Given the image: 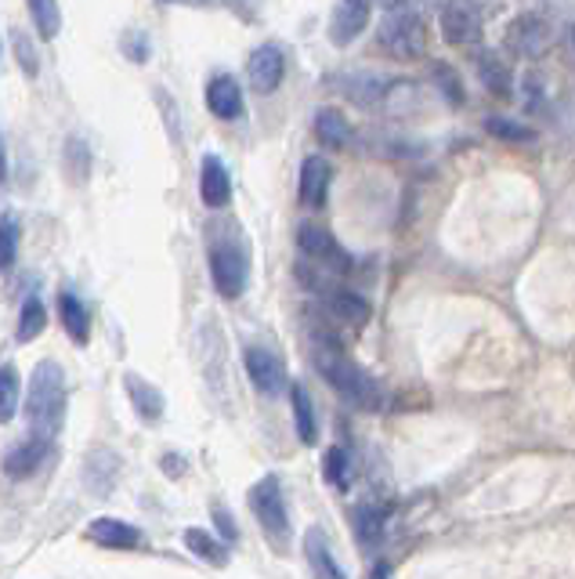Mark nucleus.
<instances>
[{"instance_id":"f257e3e1","label":"nucleus","mask_w":575,"mask_h":579,"mask_svg":"<svg viewBox=\"0 0 575 579\" xmlns=\"http://www.w3.org/2000/svg\"><path fill=\"white\" fill-rule=\"evenodd\" d=\"M311 362L322 373V380L330 385L341 399H348L355 410L362 413H376L384 410V388L362 370L355 359H348L344 345L333 334L316 330L311 334Z\"/></svg>"},{"instance_id":"f03ea898","label":"nucleus","mask_w":575,"mask_h":579,"mask_svg":"<svg viewBox=\"0 0 575 579\" xmlns=\"http://www.w3.org/2000/svg\"><path fill=\"white\" fill-rule=\"evenodd\" d=\"M25 420L30 434L55 439L65 420V373L58 362H41L30 380V399H25Z\"/></svg>"},{"instance_id":"7ed1b4c3","label":"nucleus","mask_w":575,"mask_h":579,"mask_svg":"<svg viewBox=\"0 0 575 579\" xmlns=\"http://www.w3.org/2000/svg\"><path fill=\"white\" fill-rule=\"evenodd\" d=\"M246 275H251V254H246L243 235L235 229L214 232V240H211V280L217 286V294L225 301L243 297Z\"/></svg>"},{"instance_id":"20e7f679","label":"nucleus","mask_w":575,"mask_h":579,"mask_svg":"<svg viewBox=\"0 0 575 579\" xmlns=\"http://www.w3.org/2000/svg\"><path fill=\"white\" fill-rule=\"evenodd\" d=\"M376 41L395 59H420L427 48V22L416 8L395 4L384 15L381 30H376Z\"/></svg>"},{"instance_id":"39448f33","label":"nucleus","mask_w":575,"mask_h":579,"mask_svg":"<svg viewBox=\"0 0 575 579\" xmlns=\"http://www.w3.org/2000/svg\"><path fill=\"white\" fill-rule=\"evenodd\" d=\"M251 507H254L260 533L268 536L271 547L290 544V510H286V496H283V485L276 475H265L251 485Z\"/></svg>"},{"instance_id":"423d86ee","label":"nucleus","mask_w":575,"mask_h":579,"mask_svg":"<svg viewBox=\"0 0 575 579\" xmlns=\"http://www.w3.org/2000/svg\"><path fill=\"white\" fill-rule=\"evenodd\" d=\"M297 246L308 261H316V269H330V272H348L351 269V254L337 243V235L322 225H300L297 229Z\"/></svg>"},{"instance_id":"0eeeda50","label":"nucleus","mask_w":575,"mask_h":579,"mask_svg":"<svg viewBox=\"0 0 575 579\" xmlns=\"http://www.w3.org/2000/svg\"><path fill=\"white\" fill-rule=\"evenodd\" d=\"M481 19L467 0H446L438 11V25H441V36L446 44L452 48H475L481 41Z\"/></svg>"},{"instance_id":"6e6552de","label":"nucleus","mask_w":575,"mask_h":579,"mask_svg":"<svg viewBox=\"0 0 575 579\" xmlns=\"http://www.w3.org/2000/svg\"><path fill=\"white\" fill-rule=\"evenodd\" d=\"M546 48H551V22L535 15V11H525V15H518L507 25V51H511V55L540 59Z\"/></svg>"},{"instance_id":"1a4fd4ad","label":"nucleus","mask_w":575,"mask_h":579,"mask_svg":"<svg viewBox=\"0 0 575 579\" xmlns=\"http://www.w3.org/2000/svg\"><path fill=\"white\" fill-rule=\"evenodd\" d=\"M246 76H251V87L257 95H276L279 84L286 81V55L276 44H260L251 51V62H246Z\"/></svg>"},{"instance_id":"9d476101","label":"nucleus","mask_w":575,"mask_h":579,"mask_svg":"<svg viewBox=\"0 0 575 579\" xmlns=\"http://www.w3.org/2000/svg\"><path fill=\"white\" fill-rule=\"evenodd\" d=\"M370 11H373V0H341L330 19V41L337 48L355 44L365 33V25H370Z\"/></svg>"},{"instance_id":"9b49d317","label":"nucleus","mask_w":575,"mask_h":579,"mask_svg":"<svg viewBox=\"0 0 575 579\" xmlns=\"http://www.w3.org/2000/svg\"><path fill=\"white\" fill-rule=\"evenodd\" d=\"M243 362H246V373H251L254 388L265 391V394H279L286 388V370H283V359L276 351L251 345L243 351Z\"/></svg>"},{"instance_id":"f8f14e48","label":"nucleus","mask_w":575,"mask_h":579,"mask_svg":"<svg viewBox=\"0 0 575 579\" xmlns=\"http://www.w3.org/2000/svg\"><path fill=\"white\" fill-rule=\"evenodd\" d=\"M330 181H333V167L326 156H308L300 164V203L308 210L326 207V196H330Z\"/></svg>"},{"instance_id":"ddd939ff","label":"nucleus","mask_w":575,"mask_h":579,"mask_svg":"<svg viewBox=\"0 0 575 579\" xmlns=\"http://www.w3.org/2000/svg\"><path fill=\"white\" fill-rule=\"evenodd\" d=\"M51 453V439H41V434H30L25 442H19L15 450L4 456V475L8 478H33L36 471L44 467V460Z\"/></svg>"},{"instance_id":"4468645a","label":"nucleus","mask_w":575,"mask_h":579,"mask_svg":"<svg viewBox=\"0 0 575 579\" xmlns=\"http://www.w3.org/2000/svg\"><path fill=\"white\" fill-rule=\"evenodd\" d=\"M322 297H326V308H330L333 319H341L348 326H365V323H370V315H373L370 301H365L362 294H355V290L330 283L322 290Z\"/></svg>"},{"instance_id":"2eb2a0df","label":"nucleus","mask_w":575,"mask_h":579,"mask_svg":"<svg viewBox=\"0 0 575 579\" xmlns=\"http://www.w3.org/2000/svg\"><path fill=\"white\" fill-rule=\"evenodd\" d=\"M87 536H90V544L113 547V550H135V547H141V529H138V525L124 522V518H95V522L87 525Z\"/></svg>"},{"instance_id":"dca6fc26","label":"nucleus","mask_w":575,"mask_h":579,"mask_svg":"<svg viewBox=\"0 0 575 579\" xmlns=\"http://www.w3.org/2000/svg\"><path fill=\"white\" fill-rule=\"evenodd\" d=\"M200 196H203V203L211 207V210H221V207L232 200V178H228V167L221 164V156H203Z\"/></svg>"},{"instance_id":"f3484780","label":"nucleus","mask_w":575,"mask_h":579,"mask_svg":"<svg viewBox=\"0 0 575 579\" xmlns=\"http://www.w3.org/2000/svg\"><path fill=\"white\" fill-rule=\"evenodd\" d=\"M475 70H478L481 87H486L489 95H496V98H511L514 95V73H511V65L496 55V51H478Z\"/></svg>"},{"instance_id":"a211bd4d","label":"nucleus","mask_w":575,"mask_h":579,"mask_svg":"<svg viewBox=\"0 0 575 579\" xmlns=\"http://www.w3.org/2000/svg\"><path fill=\"white\" fill-rule=\"evenodd\" d=\"M206 109H211L217 120H239L243 116V91L239 84L232 81V76H214L211 84H206Z\"/></svg>"},{"instance_id":"6ab92c4d","label":"nucleus","mask_w":575,"mask_h":579,"mask_svg":"<svg viewBox=\"0 0 575 579\" xmlns=\"http://www.w3.org/2000/svg\"><path fill=\"white\" fill-rule=\"evenodd\" d=\"M116 478H120V456H116L113 450L87 453V460H84V482H87L90 493H95V496L113 493Z\"/></svg>"},{"instance_id":"aec40b11","label":"nucleus","mask_w":575,"mask_h":579,"mask_svg":"<svg viewBox=\"0 0 575 579\" xmlns=\"http://www.w3.org/2000/svg\"><path fill=\"white\" fill-rule=\"evenodd\" d=\"M305 558L311 565V572L326 576V579H344V569L337 565L333 550H330V539H326L322 529H308L305 536Z\"/></svg>"},{"instance_id":"412c9836","label":"nucleus","mask_w":575,"mask_h":579,"mask_svg":"<svg viewBox=\"0 0 575 579\" xmlns=\"http://www.w3.org/2000/svg\"><path fill=\"white\" fill-rule=\"evenodd\" d=\"M124 388L130 394V402H135V410L141 420H149V424H156V420L163 417V394L156 391L146 377H138V373H127L124 377Z\"/></svg>"},{"instance_id":"4be33fe9","label":"nucleus","mask_w":575,"mask_h":579,"mask_svg":"<svg viewBox=\"0 0 575 579\" xmlns=\"http://www.w3.org/2000/svg\"><path fill=\"white\" fill-rule=\"evenodd\" d=\"M58 315H62V326L76 345H87L90 340V315L84 308V301L73 294V290H62L58 297Z\"/></svg>"},{"instance_id":"5701e85b","label":"nucleus","mask_w":575,"mask_h":579,"mask_svg":"<svg viewBox=\"0 0 575 579\" xmlns=\"http://www.w3.org/2000/svg\"><path fill=\"white\" fill-rule=\"evenodd\" d=\"M351 522H355V536L359 544L365 547H376L384 539L387 529V507H376V504H359L351 510Z\"/></svg>"},{"instance_id":"b1692460","label":"nucleus","mask_w":575,"mask_h":579,"mask_svg":"<svg viewBox=\"0 0 575 579\" xmlns=\"http://www.w3.org/2000/svg\"><path fill=\"white\" fill-rule=\"evenodd\" d=\"M290 406H294V424H297V439L305 445H316L319 439V420H316V406H311V394L305 385L290 388Z\"/></svg>"},{"instance_id":"393cba45","label":"nucleus","mask_w":575,"mask_h":579,"mask_svg":"<svg viewBox=\"0 0 575 579\" xmlns=\"http://www.w3.org/2000/svg\"><path fill=\"white\" fill-rule=\"evenodd\" d=\"M316 138L326 149H344L351 141V124L344 120V113L337 109H319L316 113Z\"/></svg>"},{"instance_id":"a878e982","label":"nucleus","mask_w":575,"mask_h":579,"mask_svg":"<svg viewBox=\"0 0 575 579\" xmlns=\"http://www.w3.org/2000/svg\"><path fill=\"white\" fill-rule=\"evenodd\" d=\"M486 130L496 141H511V145H532L535 138H540V135H535V127L521 124V120H511V116H489Z\"/></svg>"},{"instance_id":"bb28decb","label":"nucleus","mask_w":575,"mask_h":579,"mask_svg":"<svg viewBox=\"0 0 575 579\" xmlns=\"http://www.w3.org/2000/svg\"><path fill=\"white\" fill-rule=\"evenodd\" d=\"M25 8H30V19L36 25V33H41L44 41H55L58 30H62L58 0H25Z\"/></svg>"},{"instance_id":"cd10ccee","label":"nucleus","mask_w":575,"mask_h":579,"mask_svg":"<svg viewBox=\"0 0 575 579\" xmlns=\"http://www.w3.org/2000/svg\"><path fill=\"white\" fill-rule=\"evenodd\" d=\"M44 326H47V312L41 305V297H25V305H22V315H19V345H30V340H36L44 334Z\"/></svg>"},{"instance_id":"c85d7f7f","label":"nucleus","mask_w":575,"mask_h":579,"mask_svg":"<svg viewBox=\"0 0 575 579\" xmlns=\"http://www.w3.org/2000/svg\"><path fill=\"white\" fill-rule=\"evenodd\" d=\"M19 413V370L15 366H0V424L15 420Z\"/></svg>"},{"instance_id":"c756f323","label":"nucleus","mask_w":575,"mask_h":579,"mask_svg":"<svg viewBox=\"0 0 575 579\" xmlns=\"http://www.w3.org/2000/svg\"><path fill=\"white\" fill-rule=\"evenodd\" d=\"M185 547L192 550L195 558H203V561H211V565H225V547L217 544V539L211 533H203V529H189L185 533Z\"/></svg>"},{"instance_id":"7c9ffc66","label":"nucleus","mask_w":575,"mask_h":579,"mask_svg":"<svg viewBox=\"0 0 575 579\" xmlns=\"http://www.w3.org/2000/svg\"><path fill=\"white\" fill-rule=\"evenodd\" d=\"M322 475L330 485H337V489H348L351 485V456L344 445H333L330 453H326V464H322Z\"/></svg>"},{"instance_id":"2f4dec72","label":"nucleus","mask_w":575,"mask_h":579,"mask_svg":"<svg viewBox=\"0 0 575 579\" xmlns=\"http://www.w3.org/2000/svg\"><path fill=\"white\" fill-rule=\"evenodd\" d=\"M344 87H348V95L355 98L359 105H373V102H381L387 95L384 87H391V84L381 81V76H351Z\"/></svg>"},{"instance_id":"473e14b6","label":"nucleus","mask_w":575,"mask_h":579,"mask_svg":"<svg viewBox=\"0 0 575 579\" xmlns=\"http://www.w3.org/2000/svg\"><path fill=\"white\" fill-rule=\"evenodd\" d=\"M15 254H19V218L4 214L0 218V275L11 269Z\"/></svg>"},{"instance_id":"72a5a7b5","label":"nucleus","mask_w":575,"mask_h":579,"mask_svg":"<svg viewBox=\"0 0 575 579\" xmlns=\"http://www.w3.org/2000/svg\"><path fill=\"white\" fill-rule=\"evenodd\" d=\"M11 48H15V59H19V65H22L25 76H36V73H41V55H36L30 33H25V30L11 33Z\"/></svg>"},{"instance_id":"f704fd0d","label":"nucleus","mask_w":575,"mask_h":579,"mask_svg":"<svg viewBox=\"0 0 575 579\" xmlns=\"http://www.w3.org/2000/svg\"><path fill=\"white\" fill-rule=\"evenodd\" d=\"M430 76H435V84H438L441 95H446L449 105H464V84H460V76H456L452 65L438 62L435 70H430Z\"/></svg>"},{"instance_id":"c9c22d12","label":"nucleus","mask_w":575,"mask_h":579,"mask_svg":"<svg viewBox=\"0 0 575 579\" xmlns=\"http://www.w3.org/2000/svg\"><path fill=\"white\" fill-rule=\"evenodd\" d=\"M120 51L130 59V62H146L149 59V41L146 33H127L120 41Z\"/></svg>"},{"instance_id":"e433bc0d","label":"nucleus","mask_w":575,"mask_h":579,"mask_svg":"<svg viewBox=\"0 0 575 579\" xmlns=\"http://www.w3.org/2000/svg\"><path fill=\"white\" fill-rule=\"evenodd\" d=\"M211 515H214V522H217V529L225 533V539H235L239 533H235V525H232V515H228V507H221V504H214L211 507Z\"/></svg>"},{"instance_id":"4c0bfd02","label":"nucleus","mask_w":575,"mask_h":579,"mask_svg":"<svg viewBox=\"0 0 575 579\" xmlns=\"http://www.w3.org/2000/svg\"><path fill=\"white\" fill-rule=\"evenodd\" d=\"M467 4L475 8L481 19H492V15H500L503 11V0H467Z\"/></svg>"},{"instance_id":"58836bf2","label":"nucleus","mask_w":575,"mask_h":579,"mask_svg":"<svg viewBox=\"0 0 575 579\" xmlns=\"http://www.w3.org/2000/svg\"><path fill=\"white\" fill-rule=\"evenodd\" d=\"M561 51H565L568 65H575V22H568L565 33H561Z\"/></svg>"},{"instance_id":"ea45409f","label":"nucleus","mask_w":575,"mask_h":579,"mask_svg":"<svg viewBox=\"0 0 575 579\" xmlns=\"http://www.w3.org/2000/svg\"><path fill=\"white\" fill-rule=\"evenodd\" d=\"M8 186V145H4V135H0V189Z\"/></svg>"},{"instance_id":"a19ab883","label":"nucleus","mask_w":575,"mask_h":579,"mask_svg":"<svg viewBox=\"0 0 575 579\" xmlns=\"http://www.w3.org/2000/svg\"><path fill=\"white\" fill-rule=\"evenodd\" d=\"M384 4H387V8H395V4H405V0H384Z\"/></svg>"},{"instance_id":"79ce46f5","label":"nucleus","mask_w":575,"mask_h":579,"mask_svg":"<svg viewBox=\"0 0 575 579\" xmlns=\"http://www.w3.org/2000/svg\"><path fill=\"white\" fill-rule=\"evenodd\" d=\"M192 4H203V0H192Z\"/></svg>"}]
</instances>
